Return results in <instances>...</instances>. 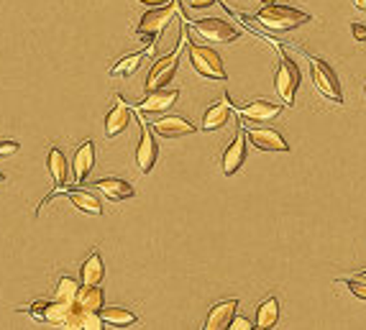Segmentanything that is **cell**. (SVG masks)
Listing matches in <instances>:
<instances>
[{
  "label": "cell",
  "mask_w": 366,
  "mask_h": 330,
  "mask_svg": "<svg viewBox=\"0 0 366 330\" xmlns=\"http://www.w3.org/2000/svg\"><path fill=\"white\" fill-rule=\"evenodd\" d=\"M297 87H300V67L289 56H282L277 67V77H274V90H277L279 100L285 105H295Z\"/></svg>",
  "instance_id": "cell-2"
},
{
  "label": "cell",
  "mask_w": 366,
  "mask_h": 330,
  "mask_svg": "<svg viewBox=\"0 0 366 330\" xmlns=\"http://www.w3.org/2000/svg\"><path fill=\"white\" fill-rule=\"evenodd\" d=\"M213 3H218V0H190L192 8H210Z\"/></svg>",
  "instance_id": "cell-32"
},
{
  "label": "cell",
  "mask_w": 366,
  "mask_h": 330,
  "mask_svg": "<svg viewBox=\"0 0 366 330\" xmlns=\"http://www.w3.org/2000/svg\"><path fill=\"white\" fill-rule=\"evenodd\" d=\"M353 6H356L358 10H364V13H366V0H353Z\"/></svg>",
  "instance_id": "cell-34"
},
{
  "label": "cell",
  "mask_w": 366,
  "mask_h": 330,
  "mask_svg": "<svg viewBox=\"0 0 366 330\" xmlns=\"http://www.w3.org/2000/svg\"><path fill=\"white\" fill-rule=\"evenodd\" d=\"M67 200H70L77 210L88 212V215H103V205L93 192H85V189H67Z\"/></svg>",
  "instance_id": "cell-22"
},
{
  "label": "cell",
  "mask_w": 366,
  "mask_h": 330,
  "mask_svg": "<svg viewBox=\"0 0 366 330\" xmlns=\"http://www.w3.org/2000/svg\"><path fill=\"white\" fill-rule=\"evenodd\" d=\"M244 162H246V134H244L241 128H236L233 141L228 143V149L223 151V174L225 177H233V174L241 169Z\"/></svg>",
  "instance_id": "cell-11"
},
{
  "label": "cell",
  "mask_w": 366,
  "mask_h": 330,
  "mask_svg": "<svg viewBox=\"0 0 366 330\" xmlns=\"http://www.w3.org/2000/svg\"><path fill=\"white\" fill-rule=\"evenodd\" d=\"M180 49H182V41H177V47L172 49L167 56H161V59H157V62L152 64L149 77H146V93L161 90V87H167L169 82H172L177 67H180Z\"/></svg>",
  "instance_id": "cell-3"
},
{
  "label": "cell",
  "mask_w": 366,
  "mask_h": 330,
  "mask_svg": "<svg viewBox=\"0 0 366 330\" xmlns=\"http://www.w3.org/2000/svg\"><path fill=\"white\" fill-rule=\"evenodd\" d=\"M236 310H239V299H225V302H218V305L210 310L207 320L202 328L205 330H223L231 328L233 317H236Z\"/></svg>",
  "instance_id": "cell-16"
},
{
  "label": "cell",
  "mask_w": 366,
  "mask_h": 330,
  "mask_svg": "<svg viewBox=\"0 0 366 330\" xmlns=\"http://www.w3.org/2000/svg\"><path fill=\"white\" fill-rule=\"evenodd\" d=\"M154 47L143 49V52H136V54H126L123 59H118V62L111 67V74L113 77H128V74H134L136 70H138V64H141V59L146 54H152Z\"/></svg>",
  "instance_id": "cell-24"
},
{
  "label": "cell",
  "mask_w": 366,
  "mask_h": 330,
  "mask_svg": "<svg viewBox=\"0 0 366 330\" xmlns=\"http://www.w3.org/2000/svg\"><path fill=\"white\" fill-rule=\"evenodd\" d=\"M95 166V141H82L80 149L74 151V159H72V182L74 184H82L88 180V174L93 172Z\"/></svg>",
  "instance_id": "cell-10"
},
{
  "label": "cell",
  "mask_w": 366,
  "mask_h": 330,
  "mask_svg": "<svg viewBox=\"0 0 366 330\" xmlns=\"http://www.w3.org/2000/svg\"><path fill=\"white\" fill-rule=\"evenodd\" d=\"M180 100V90H152V93H146L138 105H134V110L138 113H161V110H169L175 102Z\"/></svg>",
  "instance_id": "cell-12"
},
{
  "label": "cell",
  "mask_w": 366,
  "mask_h": 330,
  "mask_svg": "<svg viewBox=\"0 0 366 330\" xmlns=\"http://www.w3.org/2000/svg\"><path fill=\"white\" fill-rule=\"evenodd\" d=\"M231 108H233V102L228 95H225L221 102L210 105V108L205 110V118H202V131H215V128L225 126V120L231 116Z\"/></svg>",
  "instance_id": "cell-20"
},
{
  "label": "cell",
  "mask_w": 366,
  "mask_h": 330,
  "mask_svg": "<svg viewBox=\"0 0 366 330\" xmlns=\"http://www.w3.org/2000/svg\"><path fill=\"white\" fill-rule=\"evenodd\" d=\"M248 141L254 143L259 151H289V143L285 136L274 131V128H248Z\"/></svg>",
  "instance_id": "cell-13"
},
{
  "label": "cell",
  "mask_w": 366,
  "mask_h": 330,
  "mask_svg": "<svg viewBox=\"0 0 366 330\" xmlns=\"http://www.w3.org/2000/svg\"><path fill=\"white\" fill-rule=\"evenodd\" d=\"M47 166H49V174H51V180H54L56 187H67V182H70V172H72V164L67 162L62 149H49V157H47Z\"/></svg>",
  "instance_id": "cell-19"
},
{
  "label": "cell",
  "mask_w": 366,
  "mask_h": 330,
  "mask_svg": "<svg viewBox=\"0 0 366 330\" xmlns=\"http://www.w3.org/2000/svg\"><path fill=\"white\" fill-rule=\"evenodd\" d=\"M105 276V267H103V256H100V251H90L88 256H85V261H82L80 267V279L82 284H100Z\"/></svg>",
  "instance_id": "cell-21"
},
{
  "label": "cell",
  "mask_w": 366,
  "mask_h": 330,
  "mask_svg": "<svg viewBox=\"0 0 366 330\" xmlns=\"http://www.w3.org/2000/svg\"><path fill=\"white\" fill-rule=\"evenodd\" d=\"M190 62L195 67L198 74L207 79H225L223 70V59L218 56V52H213L210 47H198V44H190Z\"/></svg>",
  "instance_id": "cell-5"
},
{
  "label": "cell",
  "mask_w": 366,
  "mask_h": 330,
  "mask_svg": "<svg viewBox=\"0 0 366 330\" xmlns=\"http://www.w3.org/2000/svg\"><path fill=\"white\" fill-rule=\"evenodd\" d=\"M262 3H274V0H262Z\"/></svg>",
  "instance_id": "cell-36"
},
{
  "label": "cell",
  "mask_w": 366,
  "mask_h": 330,
  "mask_svg": "<svg viewBox=\"0 0 366 330\" xmlns=\"http://www.w3.org/2000/svg\"><path fill=\"white\" fill-rule=\"evenodd\" d=\"M64 328H70V330H103L105 320H103V315L100 313H95V310H85V307H80L77 302H74L70 317H67V322H64Z\"/></svg>",
  "instance_id": "cell-15"
},
{
  "label": "cell",
  "mask_w": 366,
  "mask_h": 330,
  "mask_svg": "<svg viewBox=\"0 0 366 330\" xmlns=\"http://www.w3.org/2000/svg\"><path fill=\"white\" fill-rule=\"evenodd\" d=\"M100 315H103V320L108 325H116V328H131V325L138 322V317L131 310H123V307H103Z\"/></svg>",
  "instance_id": "cell-26"
},
{
  "label": "cell",
  "mask_w": 366,
  "mask_h": 330,
  "mask_svg": "<svg viewBox=\"0 0 366 330\" xmlns=\"http://www.w3.org/2000/svg\"><path fill=\"white\" fill-rule=\"evenodd\" d=\"M131 110L134 108H128V102L120 95H116V108L105 116V136L108 139H116L126 131L128 123H131Z\"/></svg>",
  "instance_id": "cell-14"
},
{
  "label": "cell",
  "mask_w": 366,
  "mask_h": 330,
  "mask_svg": "<svg viewBox=\"0 0 366 330\" xmlns=\"http://www.w3.org/2000/svg\"><path fill=\"white\" fill-rule=\"evenodd\" d=\"M152 131L161 139H182V136L195 134V123L184 116H164V118L154 120Z\"/></svg>",
  "instance_id": "cell-9"
},
{
  "label": "cell",
  "mask_w": 366,
  "mask_h": 330,
  "mask_svg": "<svg viewBox=\"0 0 366 330\" xmlns=\"http://www.w3.org/2000/svg\"><path fill=\"white\" fill-rule=\"evenodd\" d=\"M351 31H353V39L361 44V41H366V26H361V24H353L351 26Z\"/></svg>",
  "instance_id": "cell-31"
},
{
  "label": "cell",
  "mask_w": 366,
  "mask_h": 330,
  "mask_svg": "<svg viewBox=\"0 0 366 330\" xmlns=\"http://www.w3.org/2000/svg\"><path fill=\"white\" fill-rule=\"evenodd\" d=\"M77 294H80V284L74 282L72 276H62V279H59V284H56L54 297L62 299V302H70V305H74V302H77Z\"/></svg>",
  "instance_id": "cell-27"
},
{
  "label": "cell",
  "mask_w": 366,
  "mask_h": 330,
  "mask_svg": "<svg viewBox=\"0 0 366 330\" xmlns=\"http://www.w3.org/2000/svg\"><path fill=\"white\" fill-rule=\"evenodd\" d=\"M192 29L207 41H218V44H231L239 39V31L231 24H225L223 18H200L192 24Z\"/></svg>",
  "instance_id": "cell-7"
},
{
  "label": "cell",
  "mask_w": 366,
  "mask_h": 330,
  "mask_svg": "<svg viewBox=\"0 0 366 330\" xmlns=\"http://www.w3.org/2000/svg\"><path fill=\"white\" fill-rule=\"evenodd\" d=\"M279 320V299L277 297H269L264 299L262 305H259V310H256V328H274Z\"/></svg>",
  "instance_id": "cell-25"
},
{
  "label": "cell",
  "mask_w": 366,
  "mask_h": 330,
  "mask_svg": "<svg viewBox=\"0 0 366 330\" xmlns=\"http://www.w3.org/2000/svg\"><path fill=\"white\" fill-rule=\"evenodd\" d=\"M77 305L85 307V310H95V313H100V310L105 307V294H103V290H100V284H85V287H80Z\"/></svg>",
  "instance_id": "cell-23"
},
{
  "label": "cell",
  "mask_w": 366,
  "mask_h": 330,
  "mask_svg": "<svg viewBox=\"0 0 366 330\" xmlns=\"http://www.w3.org/2000/svg\"><path fill=\"white\" fill-rule=\"evenodd\" d=\"M138 126H141V139H138V149H136V164L143 174H149L157 166V159H159V146L154 141L152 128L146 126L141 118H138Z\"/></svg>",
  "instance_id": "cell-8"
},
{
  "label": "cell",
  "mask_w": 366,
  "mask_h": 330,
  "mask_svg": "<svg viewBox=\"0 0 366 330\" xmlns=\"http://www.w3.org/2000/svg\"><path fill=\"white\" fill-rule=\"evenodd\" d=\"M95 187L113 203H123V200H131L136 195V189L126 180H118V177H103V180L95 182Z\"/></svg>",
  "instance_id": "cell-18"
},
{
  "label": "cell",
  "mask_w": 366,
  "mask_h": 330,
  "mask_svg": "<svg viewBox=\"0 0 366 330\" xmlns=\"http://www.w3.org/2000/svg\"><path fill=\"white\" fill-rule=\"evenodd\" d=\"M138 3H143V6H152V8H157V6H164L167 0H138Z\"/></svg>",
  "instance_id": "cell-33"
},
{
  "label": "cell",
  "mask_w": 366,
  "mask_h": 330,
  "mask_svg": "<svg viewBox=\"0 0 366 330\" xmlns=\"http://www.w3.org/2000/svg\"><path fill=\"white\" fill-rule=\"evenodd\" d=\"M346 287L351 290V294L353 297H358V299H366V276L361 274V276H353V279H346Z\"/></svg>",
  "instance_id": "cell-28"
},
{
  "label": "cell",
  "mask_w": 366,
  "mask_h": 330,
  "mask_svg": "<svg viewBox=\"0 0 366 330\" xmlns=\"http://www.w3.org/2000/svg\"><path fill=\"white\" fill-rule=\"evenodd\" d=\"M3 180H6V177H3V172H0V182H3Z\"/></svg>",
  "instance_id": "cell-35"
},
{
  "label": "cell",
  "mask_w": 366,
  "mask_h": 330,
  "mask_svg": "<svg viewBox=\"0 0 366 330\" xmlns=\"http://www.w3.org/2000/svg\"><path fill=\"white\" fill-rule=\"evenodd\" d=\"M18 149H21L18 141H0V157H10V154H16Z\"/></svg>",
  "instance_id": "cell-29"
},
{
  "label": "cell",
  "mask_w": 366,
  "mask_h": 330,
  "mask_svg": "<svg viewBox=\"0 0 366 330\" xmlns=\"http://www.w3.org/2000/svg\"><path fill=\"white\" fill-rule=\"evenodd\" d=\"M256 21H259L264 29H269V31L282 33V31H292L297 26L310 24L312 18L308 16V13H303V10L289 8V6H274V3H269L266 8H262L256 13Z\"/></svg>",
  "instance_id": "cell-1"
},
{
  "label": "cell",
  "mask_w": 366,
  "mask_h": 330,
  "mask_svg": "<svg viewBox=\"0 0 366 330\" xmlns=\"http://www.w3.org/2000/svg\"><path fill=\"white\" fill-rule=\"evenodd\" d=\"M236 113H239L241 118H246V120H271L274 116H279V113H282V105H277V102H269V100H251L248 105H241V108H236Z\"/></svg>",
  "instance_id": "cell-17"
},
{
  "label": "cell",
  "mask_w": 366,
  "mask_h": 330,
  "mask_svg": "<svg viewBox=\"0 0 366 330\" xmlns=\"http://www.w3.org/2000/svg\"><path fill=\"white\" fill-rule=\"evenodd\" d=\"M310 59V70H312V82L318 87L320 95H326L331 102H343V90H341V82L335 77V72L328 67L326 62H320L318 56L308 54Z\"/></svg>",
  "instance_id": "cell-4"
},
{
  "label": "cell",
  "mask_w": 366,
  "mask_h": 330,
  "mask_svg": "<svg viewBox=\"0 0 366 330\" xmlns=\"http://www.w3.org/2000/svg\"><path fill=\"white\" fill-rule=\"evenodd\" d=\"M231 328L233 330H251V328H256V325L248 320V317H239V315H236V317H233V322H231Z\"/></svg>",
  "instance_id": "cell-30"
},
{
  "label": "cell",
  "mask_w": 366,
  "mask_h": 330,
  "mask_svg": "<svg viewBox=\"0 0 366 330\" xmlns=\"http://www.w3.org/2000/svg\"><path fill=\"white\" fill-rule=\"evenodd\" d=\"M70 302H62V299H39V302H33L31 310H24L26 315H31L33 320H41V322H54V325H62L67 322V317H70L72 313Z\"/></svg>",
  "instance_id": "cell-6"
}]
</instances>
